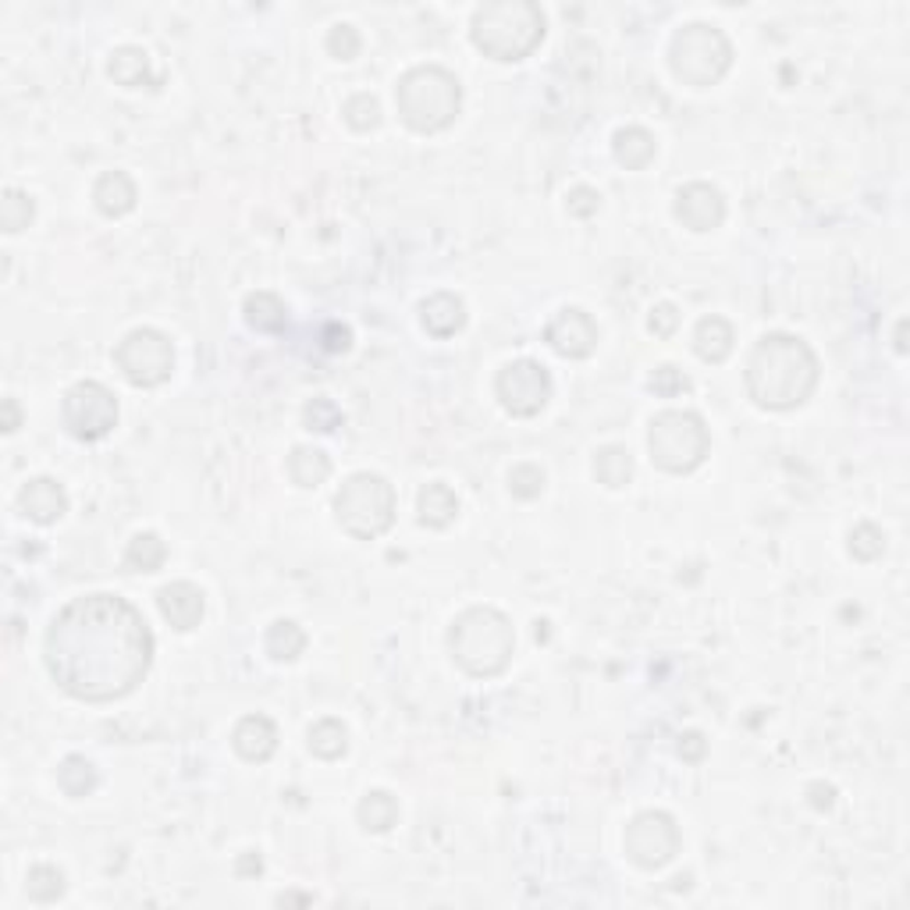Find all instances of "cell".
<instances>
[{"label":"cell","mask_w":910,"mask_h":910,"mask_svg":"<svg viewBox=\"0 0 910 910\" xmlns=\"http://www.w3.org/2000/svg\"><path fill=\"white\" fill-rule=\"evenodd\" d=\"M44 661L68 697L107 705L143 683L154 661V633L125 598L86 595L53 615Z\"/></svg>","instance_id":"cell-1"},{"label":"cell","mask_w":910,"mask_h":910,"mask_svg":"<svg viewBox=\"0 0 910 910\" xmlns=\"http://www.w3.org/2000/svg\"><path fill=\"white\" fill-rule=\"evenodd\" d=\"M747 395L762 409H797L804 406L818 384V356L804 338L793 335H765L747 360Z\"/></svg>","instance_id":"cell-2"},{"label":"cell","mask_w":910,"mask_h":910,"mask_svg":"<svg viewBox=\"0 0 910 910\" xmlns=\"http://www.w3.org/2000/svg\"><path fill=\"white\" fill-rule=\"evenodd\" d=\"M448 647L455 666L466 675L491 680V675H502L508 669V661H513L516 633L505 612L491 609V604H474V609H466L452 623Z\"/></svg>","instance_id":"cell-3"},{"label":"cell","mask_w":910,"mask_h":910,"mask_svg":"<svg viewBox=\"0 0 910 910\" xmlns=\"http://www.w3.org/2000/svg\"><path fill=\"white\" fill-rule=\"evenodd\" d=\"M470 39L491 61H523L541 47L544 11L534 0H494L477 8Z\"/></svg>","instance_id":"cell-4"},{"label":"cell","mask_w":910,"mask_h":910,"mask_svg":"<svg viewBox=\"0 0 910 910\" xmlns=\"http://www.w3.org/2000/svg\"><path fill=\"white\" fill-rule=\"evenodd\" d=\"M395 107H398V118H403L412 132L431 135V132L448 129L455 115H459L463 86L448 68L420 64L398 79Z\"/></svg>","instance_id":"cell-5"},{"label":"cell","mask_w":910,"mask_h":910,"mask_svg":"<svg viewBox=\"0 0 910 910\" xmlns=\"http://www.w3.org/2000/svg\"><path fill=\"white\" fill-rule=\"evenodd\" d=\"M711 434L705 420L691 409H666L651 420L647 431V452L658 470H666L672 477L694 474L701 463L708 459Z\"/></svg>","instance_id":"cell-6"},{"label":"cell","mask_w":910,"mask_h":910,"mask_svg":"<svg viewBox=\"0 0 910 910\" xmlns=\"http://www.w3.org/2000/svg\"><path fill=\"white\" fill-rule=\"evenodd\" d=\"M669 68L683 86L708 89L715 82H722L729 68H733V44L715 25H683L669 44Z\"/></svg>","instance_id":"cell-7"},{"label":"cell","mask_w":910,"mask_h":910,"mask_svg":"<svg viewBox=\"0 0 910 910\" xmlns=\"http://www.w3.org/2000/svg\"><path fill=\"white\" fill-rule=\"evenodd\" d=\"M335 519L356 541H374L395 523V488L381 474H352L335 494Z\"/></svg>","instance_id":"cell-8"},{"label":"cell","mask_w":910,"mask_h":910,"mask_svg":"<svg viewBox=\"0 0 910 910\" xmlns=\"http://www.w3.org/2000/svg\"><path fill=\"white\" fill-rule=\"evenodd\" d=\"M115 363H118L121 374H125V381L135 384V388H157V384L168 381L171 370H175L171 338L160 335V331H154V327H135L118 342Z\"/></svg>","instance_id":"cell-9"},{"label":"cell","mask_w":910,"mask_h":910,"mask_svg":"<svg viewBox=\"0 0 910 910\" xmlns=\"http://www.w3.org/2000/svg\"><path fill=\"white\" fill-rule=\"evenodd\" d=\"M64 427L79 441H100L118 423V398L100 381H79L64 392L61 403Z\"/></svg>","instance_id":"cell-10"},{"label":"cell","mask_w":910,"mask_h":910,"mask_svg":"<svg viewBox=\"0 0 910 910\" xmlns=\"http://www.w3.org/2000/svg\"><path fill=\"white\" fill-rule=\"evenodd\" d=\"M623 847H626V858L637 867L658 872V867H666L680 853V829H675L672 815H666V811H640L626 825Z\"/></svg>","instance_id":"cell-11"},{"label":"cell","mask_w":910,"mask_h":910,"mask_svg":"<svg viewBox=\"0 0 910 910\" xmlns=\"http://www.w3.org/2000/svg\"><path fill=\"white\" fill-rule=\"evenodd\" d=\"M494 395L508 417H537L551 398V374L537 360H513L494 378Z\"/></svg>","instance_id":"cell-12"},{"label":"cell","mask_w":910,"mask_h":910,"mask_svg":"<svg viewBox=\"0 0 910 910\" xmlns=\"http://www.w3.org/2000/svg\"><path fill=\"white\" fill-rule=\"evenodd\" d=\"M544 342L559 356H565V360H587L598 349V324L590 321V313L576 307L559 310L544 327Z\"/></svg>","instance_id":"cell-13"},{"label":"cell","mask_w":910,"mask_h":910,"mask_svg":"<svg viewBox=\"0 0 910 910\" xmlns=\"http://www.w3.org/2000/svg\"><path fill=\"white\" fill-rule=\"evenodd\" d=\"M675 217L691 231H711L726 220V200L722 192L708 182H691L675 192Z\"/></svg>","instance_id":"cell-14"},{"label":"cell","mask_w":910,"mask_h":910,"mask_svg":"<svg viewBox=\"0 0 910 910\" xmlns=\"http://www.w3.org/2000/svg\"><path fill=\"white\" fill-rule=\"evenodd\" d=\"M157 609H160V615L168 619L175 630L185 633V630H196L200 626V619L206 612V598H203V590L196 584L175 580V584L157 590Z\"/></svg>","instance_id":"cell-15"},{"label":"cell","mask_w":910,"mask_h":910,"mask_svg":"<svg viewBox=\"0 0 910 910\" xmlns=\"http://www.w3.org/2000/svg\"><path fill=\"white\" fill-rule=\"evenodd\" d=\"M19 508L25 519L39 523V527H50V523H58L68 513V494L58 480L36 477L19 491Z\"/></svg>","instance_id":"cell-16"},{"label":"cell","mask_w":910,"mask_h":910,"mask_svg":"<svg viewBox=\"0 0 910 910\" xmlns=\"http://www.w3.org/2000/svg\"><path fill=\"white\" fill-rule=\"evenodd\" d=\"M231 747L242 762H271L274 751H278V726L267 715H246L231 733Z\"/></svg>","instance_id":"cell-17"},{"label":"cell","mask_w":910,"mask_h":910,"mask_svg":"<svg viewBox=\"0 0 910 910\" xmlns=\"http://www.w3.org/2000/svg\"><path fill=\"white\" fill-rule=\"evenodd\" d=\"M420 321L427 327V335L452 338L455 331H463V324H466V302L452 292H434L420 302Z\"/></svg>","instance_id":"cell-18"},{"label":"cell","mask_w":910,"mask_h":910,"mask_svg":"<svg viewBox=\"0 0 910 910\" xmlns=\"http://www.w3.org/2000/svg\"><path fill=\"white\" fill-rule=\"evenodd\" d=\"M135 200H140V192H135V182L125 171H107L96 178L93 185V203L96 211L104 217H125L135 211Z\"/></svg>","instance_id":"cell-19"},{"label":"cell","mask_w":910,"mask_h":910,"mask_svg":"<svg viewBox=\"0 0 910 910\" xmlns=\"http://www.w3.org/2000/svg\"><path fill=\"white\" fill-rule=\"evenodd\" d=\"M737 346V331L733 324L726 321V316H705V321H697L694 327V352L701 356L705 363H722L729 360V352Z\"/></svg>","instance_id":"cell-20"},{"label":"cell","mask_w":910,"mask_h":910,"mask_svg":"<svg viewBox=\"0 0 910 910\" xmlns=\"http://www.w3.org/2000/svg\"><path fill=\"white\" fill-rule=\"evenodd\" d=\"M107 75L125 89H143V86L154 89L157 86V75H154V68H149V53L140 47H121L110 53Z\"/></svg>","instance_id":"cell-21"},{"label":"cell","mask_w":910,"mask_h":910,"mask_svg":"<svg viewBox=\"0 0 910 910\" xmlns=\"http://www.w3.org/2000/svg\"><path fill=\"white\" fill-rule=\"evenodd\" d=\"M658 154V143H655V135L640 129V125H630V129H619L612 135V157L619 160V168H626V171H644L647 164L655 160Z\"/></svg>","instance_id":"cell-22"},{"label":"cell","mask_w":910,"mask_h":910,"mask_svg":"<svg viewBox=\"0 0 910 910\" xmlns=\"http://www.w3.org/2000/svg\"><path fill=\"white\" fill-rule=\"evenodd\" d=\"M417 516L423 527L445 530L448 523L459 516V499H455V491L448 484H427L417 499Z\"/></svg>","instance_id":"cell-23"},{"label":"cell","mask_w":910,"mask_h":910,"mask_svg":"<svg viewBox=\"0 0 910 910\" xmlns=\"http://www.w3.org/2000/svg\"><path fill=\"white\" fill-rule=\"evenodd\" d=\"M242 313H246V324L260 331V335H278V331H285V324H288L285 302L274 292H250L246 296Z\"/></svg>","instance_id":"cell-24"},{"label":"cell","mask_w":910,"mask_h":910,"mask_svg":"<svg viewBox=\"0 0 910 910\" xmlns=\"http://www.w3.org/2000/svg\"><path fill=\"white\" fill-rule=\"evenodd\" d=\"M288 477H292L299 488H321L324 480L331 477V459H327V452L307 448V445L292 448V455H288Z\"/></svg>","instance_id":"cell-25"},{"label":"cell","mask_w":910,"mask_h":910,"mask_svg":"<svg viewBox=\"0 0 910 910\" xmlns=\"http://www.w3.org/2000/svg\"><path fill=\"white\" fill-rule=\"evenodd\" d=\"M356 818H360L367 833H388L398 822V801L384 790H370L360 801V807H356Z\"/></svg>","instance_id":"cell-26"},{"label":"cell","mask_w":910,"mask_h":910,"mask_svg":"<svg viewBox=\"0 0 910 910\" xmlns=\"http://www.w3.org/2000/svg\"><path fill=\"white\" fill-rule=\"evenodd\" d=\"M307 743L316 757H324V762H338L342 754L349 751V729L342 726L338 719H321L310 726Z\"/></svg>","instance_id":"cell-27"},{"label":"cell","mask_w":910,"mask_h":910,"mask_svg":"<svg viewBox=\"0 0 910 910\" xmlns=\"http://www.w3.org/2000/svg\"><path fill=\"white\" fill-rule=\"evenodd\" d=\"M264 647L274 661H296L302 651H307V633H302V626L292 623V619H278V623L267 630Z\"/></svg>","instance_id":"cell-28"},{"label":"cell","mask_w":910,"mask_h":910,"mask_svg":"<svg viewBox=\"0 0 910 910\" xmlns=\"http://www.w3.org/2000/svg\"><path fill=\"white\" fill-rule=\"evenodd\" d=\"M595 477H598V484L612 488V491L626 488L630 480H633V455L623 445L601 448L598 459H595Z\"/></svg>","instance_id":"cell-29"},{"label":"cell","mask_w":910,"mask_h":910,"mask_svg":"<svg viewBox=\"0 0 910 910\" xmlns=\"http://www.w3.org/2000/svg\"><path fill=\"white\" fill-rule=\"evenodd\" d=\"M164 559H168V548H164V541L157 534H135L129 548H125V570L132 573H157Z\"/></svg>","instance_id":"cell-30"},{"label":"cell","mask_w":910,"mask_h":910,"mask_svg":"<svg viewBox=\"0 0 910 910\" xmlns=\"http://www.w3.org/2000/svg\"><path fill=\"white\" fill-rule=\"evenodd\" d=\"M96 782H100V776H96V768L93 762H86V757H79V754H68L61 768H58V786L68 793V797H89L96 790Z\"/></svg>","instance_id":"cell-31"},{"label":"cell","mask_w":910,"mask_h":910,"mask_svg":"<svg viewBox=\"0 0 910 910\" xmlns=\"http://www.w3.org/2000/svg\"><path fill=\"white\" fill-rule=\"evenodd\" d=\"M25 893H29V900L36 903H53L64 896V872L53 864H36L29 867V875H25Z\"/></svg>","instance_id":"cell-32"},{"label":"cell","mask_w":910,"mask_h":910,"mask_svg":"<svg viewBox=\"0 0 910 910\" xmlns=\"http://www.w3.org/2000/svg\"><path fill=\"white\" fill-rule=\"evenodd\" d=\"M36 217V203L33 196H25L22 189H8L4 200H0V228L8 231V236H19L22 228H29Z\"/></svg>","instance_id":"cell-33"},{"label":"cell","mask_w":910,"mask_h":910,"mask_svg":"<svg viewBox=\"0 0 910 910\" xmlns=\"http://www.w3.org/2000/svg\"><path fill=\"white\" fill-rule=\"evenodd\" d=\"M342 118H346V125L356 132H370L381 125V104L374 100L370 93H356L342 107Z\"/></svg>","instance_id":"cell-34"},{"label":"cell","mask_w":910,"mask_h":910,"mask_svg":"<svg viewBox=\"0 0 910 910\" xmlns=\"http://www.w3.org/2000/svg\"><path fill=\"white\" fill-rule=\"evenodd\" d=\"M508 491L523 502H534L544 491V470L537 463H519L508 470Z\"/></svg>","instance_id":"cell-35"},{"label":"cell","mask_w":910,"mask_h":910,"mask_svg":"<svg viewBox=\"0 0 910 910\" xmlns=\"http://www.w3.org/2000/svg\"><path fill=\"white\" fill-rule=\"evenodd\" d=\"M882 551H886V537L875 527V523H858L850 530V555L861 562H875Z\"/></svg>","instance_id":"cell-36"},{"label":"cell","mask_w":910,"mask_h":910,"mask_svg":"<svg viewBox=\"0 0 910 910\" xmlns=\"http://www.w3.org/2000/svg\"><path fill=\"white\" fill-rule=\"evenodd\" d=\"M302 420H307V431L331 434L335 427H342V409L331 403V398H313V403L302 409Z\"/></svg>","instance_id":"cell-37"},{"label":"cell","mask_w":910,"mask_h":910,"mask_svg":"<svg viewBox=\"0 0 910 910\" xmlns=\"http://www.w3.org/2000/svg\"><path fill=\"white\" fill-rule=\"evenodd\" d=\"M360 47H363V39H360V33L352 29V25H335V29L327 33V53L335 61H352L356 53H360Z\"/></svg>","instance_id":"cell-38"},{"label":"cell","mask_w":910,"mask_h":910,"mask_svg":"<svg viewBox=\"0 0 910 910\" xmlns=\"http://www.w3.org/2000/svg\"><path fill=\"white\" fill-rule=\"evenodd\" d=\"M647 388H651L655 395L661 398H675V395H683V392H691V381H686L683 370H675V367H658L651 378H647Z\"/></svg>","instance_id":"cell-39"},{"label":"cell","mask_w":910,"mask_h":910,"mask_svg":"<svg viewBox=\"0 0 910 910\" xmlns=\"http://www.w3.org/2000/svg\"><path fill=\"white\" fill-rule=\"evenodd\" d=\"M675 327H680V310H675L672 302H658L651 316H647V331H651L655 338H669Z\"/></svg>","instance_id":"cell-40"},{"label":"cell","mask_w":910,"mask_h":910,"mask_svg":"<svg viewBox=\"0 0 910 910\" xmlns=\"http://www.w3.org/2000/svg\"><path fill=\"white\" fill-rule=\"evenodd\" d=\"M565 206H570L573 217H595L598 206H601V196H598V189L576 185V189L570 192V200H565Z\"/></svg>","instance_id":"cell-41"},{"label":"cell","mask_w":910,"mask_h":910,"mask_svg":"<svg viewBox=\"0 0 910 910\" xmlns=\"http://www.w3.org/2000/svg\"><path fill=\"white\" fill-rule=\"evenodd\" d=\"M321 342H324V349L335 352V356H338V352H349V346H352V331H349L346 324L331 321V324H324Z\"/></svg>","instance_id":"cell-42"},{"label":"cell","mask_w":910,"mask_h":910,"mask_svg":"<svg viewBox=\"0 0 910 910\" xmlns=\"http://www.w3.org/2000/svg\"><path fill=\"white\" fill-rule=\"evenodd\" d=\"M675 751H680V757H683V762L697 765L701 757L708 754V740L701 737V733H683V737H680V743H675Z\"/></svg>","instance_id":"cell-43"},{"label":"cell","mask_w":910,"mask_h":910,"mask_svg":"<svg viewBox=\"0 0 910 910\" xmlns=\"http://www.w3.org/2000/svg\"><path fill=\"white\" fill-rule=\"evenodd\" d=\"M807 793H811V804H815V811H833V804H836V790H833V786L811 782Z\"/></svg>","instance_id":"cell-44"},{"label":"cell","mask_w":910,"mask_h":910,"mask_svg":"<svg viewBox=\"0 0 910 910\" xmlns=\"http://www.w3.org/2000/svg\"><path fill=\"white\" fill-rule=\"evenodd\" d=\"M239 875H260L264 872V861H260V853H242L239 864H236Z\"/></svg>","instance_id":"cell-45"},{"label":"cell","mask_w":910,"mask_h":910,"mask_svg":"<svg viewBox=\"0 0 910 910\" xmlns=\"http://www.w3.org/2000/svg\"><path fill=\"white\" fill-rule=\"evenodd\" d=\"M19 423H22L19 403H15V398H8V403H4V431H8V434H15V431H19Z\"/></svg>","instance_id":"cell-46"},{"label":"cell","mask_w":910,"mask_h":910,"mask_svg":"<svg viewBox=\"0 0 910 910\" xmlns=\"http://www.w3.org/2000/svg\"><path fill=\"white\" fill-rule=\"evenodd\" d=\"M896 352H907V321L896 324Z\"/></svg>","instance_id":"cell-47"},{"label":"cell","mask_w":910,"mask_h":910,"mask_svg":"<svg viewBox=\"0 0 910 910\" xmlns=\"http://www.w3.org/2000/svg\"><path fill=\"white\" fill-rule=\"evenodd\" d=\"M278 903H310V896H299V893H288V896H278Z\"/></svg>","instance_id":"cell-48"}]
</instances>
